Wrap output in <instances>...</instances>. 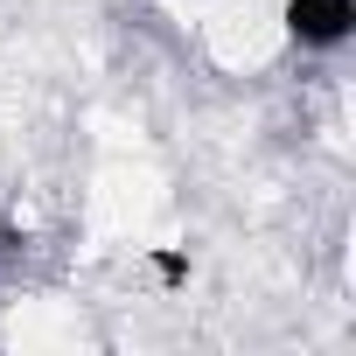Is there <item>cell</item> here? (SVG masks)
<instances>
[{"instance_id":"2","label":"cell","mask_w":356,"mask_h":356,"mask_svg":"<svg viewBox=\"0 0 356 356\" xmlns=\"http://www.w3.org/2000/svg\"><path fill=\"white\" fill-rule=\"evenodd\" d=\"M154 273H161V286H182V280H189V252L161 245V252H154Z\"/></svg>"},{"instance_id":"1","label":"cell","mask_w":356,"mask_h":356,"mask_svg":"<svg viewBox=\"0 0 356 356\" xmlns=\"http://www.w3.org/2000/svg\"><path fill=\"white\" fill-rule=\"evenodd\" d=\"M356 29V0H286V35L300 49H335Z\"/></svg>"}]
</instances>
